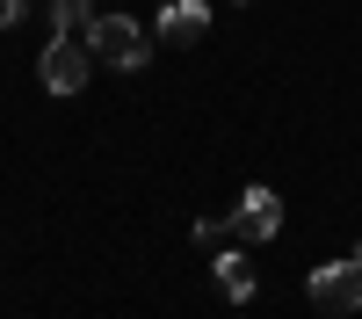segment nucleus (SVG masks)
<instances>
[{"label":"nucleus","instance_id":"obj_1","mask_svg":"<svg viewBox=\"0 0 362 319\" xmlns=\"http://www.w3.org/2000/svg\"><path fill=\"white\" fill-rule=\"evenodd\" d=\"M87 51H95V58H109V66H124V73H138L145 58H153V37H145L131 15H102L95 29H87Z\"/></svg>","mask_w":362,"mask_h":319},{"label":"nucleus","instance_id":"obj_2","mask_svg":"<svg viewBox=\"0 0 362 319\" xmlns=\"http://www.w3.org/2000/svg\"><path fill=\"white\" fill-rule=\"evenodd\" d=\"M87 66H95V51H87V44L51 37V44H44V58H37V80L51 87V95H80V87H87Z\"/></svg>","mask_w":362,"mask_h":319},{"label":"nucleus","instance_id":"obj_3","mask_svg":"<svg viewBox=\"0 0 362 319\" xmlns=\"http://www.w3.org/2000/svg\"><path fill=\"white\" fill-rule=\"evenodd\" d=\"M312 305L319 312H362V261H334V269H312Z\"/></svg>","mask_w":362,"mask_h":319},{"label":"nucleus","instance_id":"obj_4","mask_svg":"<svg viewBox=\"0 0 362 319\" xmlns=\"http://www.w3.org/2000/svg\"><path fill=\"white\" fill-rule=\"evenodd\" d=\"M232 232H239V240H276V232H283V196L254 182L247 196L232 203Z\"/></svg>","mask_w":362,"mask_h":319},{"label":"nucleus","instance_id":"obj_5","mask_svg":"<svg viewBox=\"0 0 362 319\" xmlns=\"http://www.w3.org/2000/svg\"><path fill=\"white\" fill-rule=\"evenodd\" d=\"M210 269H218V290H225V298L232 305H254V269H247V254H239V247H218V254H210Z\"/></svg>","mask_w":362,"mask_h":319},{"label":"nucleus","instance_id":"obj_6","mask_svg":"<svg viewBox=\"0 0 362 319\" xmlns=\"http://www.w3.org/2000/svg\"><path fill=\"white\" fill-rule=\"evenodd\" d=\"M203 29H210V8H203V0H167V8H160V37H167V44H196Z\"/></svg>","mask_w":362,"mask_h":319},{"label":"nucleus","instance_id":"obj_7","mask_svg":"<svg viewBox=\"0 0 362 319\" xmlns=\"http://www.w3.org/2000/svg\"><path fill=\"white\" fill-rule=\"evenodd\" d=\"M51 15H58V37H80V29H95V0H51Z\"/></svg>","mask_w":362,"mask_h":319},{"label":"nucleus","instance_id":"obj_8","mask_svg":"<svg viewBox=\"0 0 362 319\" xmlns=\"http://www.w3.org/2000/svg\"><path fill=\"white\" fill-rule=\"evenodd\" d=\"M22 22V0H0V29H15Z\"/></svg>","mask_w":362,"mask_h":319}]
</instances>
